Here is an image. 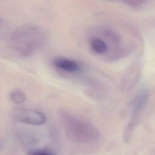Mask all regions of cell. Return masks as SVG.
<instances>
[{
  "mask_svg": "<svg viewBox=\"0 0 155 155\" xmlns=\"http://www.w3.org/2000/svg\"><path fill=\"white\" fill-rule=\"evenodd\" d=\"M43 30L35 25H25L16 29L11 37L13 48L20 54L28 56L38 51L44 44Z\"/></svg>",
  "mask_w": 155,
  "mask_h": 155,
  "instance_id": "cell-1",
  "label": "cell"
},
{
  "mask_svg": "<svg viewBox=\"0 0 155 155\" xmlns=\"http://www.w3.org/2000/svg\"><path fill=\"white\" fill-rule=\"evenodd\" d=\"M64 126L69 139L77 143L94 142L99 136L96 128L85 122L71 114L62 116Z\"/></svg>",
  "mask_w": 155,
  "mask_h": 155,
  "instance_id": "cell-2",
  "label": "cell"
},
{
  "mask_svg": "<svg viewBox=\"0 0 155 155\" xmlns=\"http://www.w3.org/2000/svg\"><path fill=\"white\" fill-rule=\"evenodd\" d=\"M13 117L22 123L41 125L46 122L45 115L39 111L28 108H17L13 111Z\"/></svg>",
  "mask_w": 155,
  "mask_h": 155,
  "instance_id": "cell-3",
  "label": "cell"
},
{
  "mask_svg": "<svg viewBox=\"0 0 155 155\" xmlns=\"http://www.w3.org/2000/svg\"><path fill=\"white\" fill-rule=\"evenodd\" d=\"M54 65L62 70L75 72L79 70V65L74 60L65 58H58L54 61Z\"/></svg>",
  "mask_w": 155,
  "mask_h": 155,
  "instance_id": "cell-4",
  "label": "cell"
},
{
  "mask_svg": "<svg viewBox=\"0 0 155 155\" xmlns=\"http://www.w3.org/2000/svg\"><path fill=\"white\" fill-rule=\"evenodd\" d=\"M10 97L12 101L16 104H22L26 100V96L24 93L18 90L13 91L10 94Z\"/></svg>",
  "mask_w": 155,
  "mask_h": 155,
  "instance_id": "cell-5",
  "label": "cell"
},
{
  "mask_svg": "<svg viewBox=\"0 0 155 155\" xmlns=\"http://www.w3.org/2000/svg\"><path fill=\"white\" fill-rule=\"evenodd\" d=\"M27 155H56L53 152L49 150H38L34 151H30L27 153Z\"/></svg>",
  "mask_w": 155,
  "mask_h": 155,
  "instance_id": "cell-6",
  "label": "cell"
},
{
  "mask_svg": "<svg viewBox=\"0 0 155 155\" xmlns=\"http://www.w3.org/2000/svg\"><path fill=\"white\" fill-rule=\"evenodd\" d=\"M119 1L128 5L130 7H134L135 6L137 5V4L139 3L140 0H119Z\"/></svg>",
  "mask_w": 155,
  "mask_h": 155,
  "instance_id": "cell-7",
  "label": "cell"
}]
</instances>
